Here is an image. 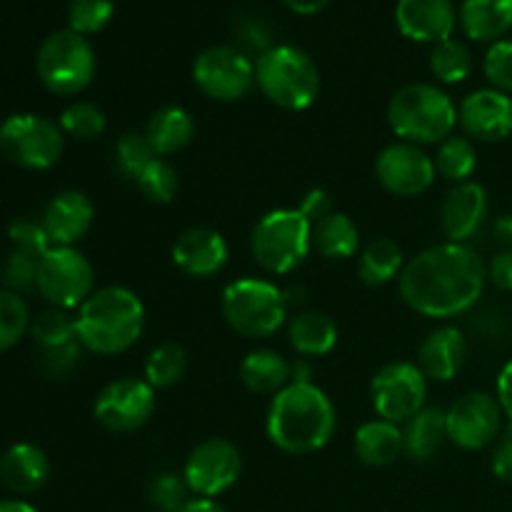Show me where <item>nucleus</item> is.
Returning a JSON list of instances; mask_svg holds the SVG:
<instances>
[{
    "instance_id": "33",
    "label": "nucleus",
    "mask_w": 512,
    "mask_h": 512,
    "mask_svg": "<svg viewBox=\"0 0 512 512\" xmlns=\"http://www.w3.org/2000/svg\"><path fill=\"white\" fill-rule=\"evenodd\" d=\"M188 370V353L178 343H163L145 358V380L155 390L178 385Z\"/></svg>"
},
{
    "instance_id": "36",
    "label": "nucleus",
    "mask_w": 512,
    "mask_h": 512,
    "mask_svg": "<svg viewBox=\"0 0 512 512\" xmlns=\"http://www.w3.org/2000/svg\"><path fill=\"white\" fill-rule=\"evenodd\" d=\"M30 310L23 295L0 288V353L15 348L30 330Z\"/></svg>"
},
{
    "instance_id": "38",
    "label": "nucleus",
    "mask_w": 512,
    "mask_h": 512,
    "mask_svg": "<svg viewBox=\"0 0 512 512\" xmlns=\"http://www.w3.org/2000/svg\"><path fill=\"white\" fill-rule=\"evenodd\" d=\"M30 335H33L35 343L40 345V350L58 348V345L78 340L75 318H70L68 310H60V308L43 310L38 318H33V323H30Z\"/></svg>"
},
{
    "instance_id": "35",
    "label": "nucleus",
    "mask_w": 512,
    "mask_h": 512,
    "mask_svg": "<svg viewBox=\"0 0 512 512\" xmlns=\"http://www.w3.org/2000/svg\"><path fill=\"white\" fill-rule=\"evenodd\" d=\"M60 130L65 133V138L80 140V143H88V140L100 138L105 133V113L95 103L88 100H78V103H70L68 108L60 113L58 118Z\"/></svg>"
},
{
    "instance_id": "11",
    "label": "nucleus",
    "mask_w": 512,
    "mask_h": 512,
    "mask_svg": "<svg viewBox=\"0 0 512 512\" xmlns=\"http://www.w3.org/2000/svg\"><path fill=\"white\" fill-rule=\"evenodd\" d=\"M193 80L210 100L238 103L255 88V60L233 45H213L195 58Z\"/></svg>"
},
{
    "instance_id": "22",
    "label": "nucleus",
    "mask_w": 512,
    "mask_h": 512,
    "mask_svg": "<svg viewBox=\"0 0 512 512\" xmlns=\"http://www.w3.org/2000/svg\"><path fill=\"white\" fill-rule=\"evenodd\" d=\"M468 360V340L455 325H440L418 348V368L435 383H450Z\"/></svg>"
},
{
    "instance_id": "43",
    "label": "nucleus",
    "mask_w": 512,
    "mask_h": 512,
    "mask_svg": "<svg viewBox=\"0 0 512 512\" xmlns=\"http://www.w3.org/2000/svg\"><path fill=\"white\" fill-rule=\"evenodd\" d=\"M8 238H10V245H13V250L30 255V258L35 260H40L50 248H53V243H50L48 233H45L40 220L15 218L13 223L8 225Z\"/></svg>"
},
{
    "instance_id": "40",
    "label": "nucleus",
    "mask_w": 512,
    "mask_h": 512,
    "mask_svg": "<svg viewBox=\"0 0 512 512\" xmlns=\"http://www.w3.org/2000/svg\"><path fill=\"white\" fill-rule=\"evenodd\" d=\"M113 13V0H70L68 25L70 30L88 38V35L100 33L110 23Z\"/></svg>"
},
{
    "instance_id": "8",
    "label": "nucleus",
    "mask_w": 512,
    "mask_h": 512,
    "mask_svg": "<svg viewBox=\"0 0 512 512\" xmlns=\"http://www.w3.org/2000/svg\"><path fill=\"white\" fill-rule=\"evenodd\" d=\"M95 68L98 60L90 40L70 28L48 35L35 58L40 83L55 95L83 93L93 83Z\"/></svg>"
},
{
    "instance_id": "17",
    "label": "nucleus",
    "mask_w": 512,
    "mask_h": 512,
    "mask_svg": "<svg viewBox=\"0 0 512 512\" xmlns=\"http://www.w3.org/2000/svg\"><path fill=\"white\" fill-rule=\"evenodd\" d=\"M458 125L473 143H503L512 135V95L495 88L475 90L460 103Z\"/></svg>"
},
{
    "instance_id": "14",
    "label": "nucleus",
    "mask_w": 512,
    "mask_h": 512,
    "mask_svg": "<svg viewBox=\"0 0 512 512\" xmlns=\"http://www.w3.org/2000/svg\"><path fill=\"white\" fill-rule=\"evenodd\" d=\"M155 403V388L148 380L118 378L100 390L93 413L110 433H135L153 418Z\"/></svg>"
},
{
    "instance_id": "37",
    "label": "nucleus",
    "mask_w": 512,
    "mask_h": 512,
    "mask_svg": "<svg viewBox=\"0 0 512 512\" xmlns=\"http://www.w3.org/2000/svg\"><path fill=\"white\" fill-rule=\"evenodd\" d=\"M155 158H158V155H155V150L150 148L148 138H145L143 133L120 135L118 143H115L113 148L115 168L120 170V175L133 180V183L140 178V173H143Z\"/></svg>"
},
{
    "instance_id": "10",
    "label": "nucleus",
    "mask_w": 512,
    "mask_h": 512,
    "mask_svg": "<svg viewBox=\"0 0 512 512\" xmlns=\"http://www.w3.org/2000/svg\"><path fill=\"white\" fill-rule=\"evenodd\" d=\"M38 293L53 308H80L95 293L93 265L78 248H50L38 260Z\"/></svg>"
},
{
    "instance_id": "12",
    "label": "nucleus",
    "mask_w": 512,
    "mask_h": 512,
    "mask_svg": "<svg viewBox=\"0 0 512 512\" xmlns=\"http://www.w3.org/2000/svg\"><path fill=\"white\" fill-rule=\"evenodd\" d=\"M370 400L378 418L403 425L425 408L428 378L418 363H388L370 380Z\"/></svg>"
},
{
    "instance_id": "45",
    "label": "nucleus",
    "mask_w": 512,
    "mask_h": 512,
    "mask_svg": "<svg viewBox=\"0 0 512 512\" xmlns=\"http://www.w3.org/2000/svg\"><path fill=\"white\" fill-rule=\"evenodd\" d=\"M80 350H83L80 340L58 345V348L40 350V370H43L45 378L50 380L68 378V375L80 365Z\"/></svg>"
},
{
    "instance_id": "26",
    "label": "nucleus",
    "mask_w": 512,
    "mask_h": 512,
    "mask_svg": "<svg viewBox=\"0 0 512 512\" xmlns=\"http://www.w3.org/2000/svg\"><path fill=\"white\" fill-rule=\"evenodd\" d=\"M353 445L360 463L370 465V468H385V465H393L400 455H405L403 428L383 418L360 425L355 430Z\"/></svg>"
},
{
    "instance_id": "25",
    "label": "nucleus",
    "mask_w": 512,
    "mask_h": 512,
    "mask_svg": "<svg viewBox=\"0 0 512 512\" xmlns=\"http://www.w3.org/2000/svg\"><path fill=\"white\" fill-rule=\"evenodd\" d=\"M143 135L158 158H168L188 148L190 140L195 138V120L180 105H163L150 115Z\"/></svg>"
},
{
    "instance_id": "3",
    "label": "nucleus",
    "mask_w": 512,
    "mask_h": 512,
    "mask_svg": "<svg viewBox=\"0 0 512 512\" xmlns=\"http://www.w3.org/2000/svg\"><path fill=\"white\" fill-rule=\"evenodd\" d=\"M75 330L85 350L98 355H120L133 348L145 330V305L123 285L100 288L75 315Z\"/></svg>"
},
{
    "instance_id": "29",
    "label": "nucleus",
    "mask_w": 512,
    "mask_h": 512,
    "mask_svg": "<svg viewBox=\"0 0 512 512\" xmlns=\"http://www.w3.org/2000/svg\"><path fill=\"white\" fill-rule=\"evenodd\" d=\"M240 380L255 395H278L293 383V365L268 348L253 350L240 363Z\"/></svg>"
},
{
    "instance_id": "28",
    "label": "nucleus",
    "mask_w": 512,
    "mask_h": 512,
    "mask_svg": "<svg viewBox=\"0 0 512 512\" xmlns=\"http://www.w3.org/2000/svg\"><path fill=\"white\" fill-rule=\"evenodd\" d=\"M290 345L303 358H323L330 355L338 345V325L330 315L320 310H300L290 320Z\"/></svg>"
},
{
    "instance_id": "32",
    "label": "nucleus",
    "mask_w": 512,
    "mask_h": 512,
    "mask_svg": "<svg viewBox=\"0 0 512 512\" xmlns=\"http://www.w3.org/2000/svg\"><path fill=\"white\" fill-rule=\"evenodd\" d=\"M433 160L440 178L460 185L473 178L475 168H478V150H475L473 140L465 135H450L438 145V155Z\"/></svg>"
},
{
    "instance_id": "24",
    "label": "nucleus",
    "mask_w": 512,
    "mask_h": 512,
    "mask_svg": "<svg viewBox=\"0 0 512 512\" xmlns=\"http://www.w3.org/2000/svg\"><path fill=\"white\" fill-rule=\"evenodd\" d=\"M458 23L470 40L498 43L512 30V0H463Z\"/></svg>"
},
{
    "instance_id": "15",
    "label": "nucleus",
    "mask_w": 512,
    "mask_h": 512,
    "mask_svg": "<svg viewBox=\"0 0 512 512\" xmlns=\"http://www.w3.org/2000/svg\"><path fill=\"white\" fill-rule=\"evenodd\" d=\"M448 440L463 450H483L500 438L505 413L498 398L488 393H465L445 410Z\"/></svg>"
},
{
    "instance_id": "46",
    "label": "nucleus",
    "mask_w": 512,
    "mask_h": 512,
    "mask_svg": "<svg viewBox=\"0 0 512 512\" xmlns=\"http://www.w3.org/2000/svg\"><path fill=\"white\" fill-rule=\"evenodd\" d=\"M238 38H240V43L245 45V48H243L245 55H248V50H253V53H258V58H260L265 50L273 48V45H270V30H268V25H265V20L260 18V15H258V18L240 20Z\"/></svg>"
},
{
    "instance_id": "47",
    "label": "nucleus",
    "mask_w": 512,
    "mask_h": 512,
    "mask_svg": "<svg viewBox=\"0 0 512 512\" xmlns=\"http://www.w3.org/2000/svg\"><path fill=\"white\" fill-rule=\"evenodd\" d=\"M493 473H495V478H498V480H503V483L512 485V423H510V420L505 423L500 438L495 440Z\"/></svg>"
},
{
    "instance_id": "13",
    "label": "nucleus",
    "mask_w": 512,
    "mask_h": 512,
    "mask_svg": "<svg viewBox=\"0 0 512 512\" xmlns=\"http://www.w3.org/2000/svg\"><path fill=\"white\" fill-rule=\"evenodd\" d=\"M243 473V455L238 445L223 438H208L190 450L183 465V478L195 498L215 500L233 488Z\"/></svg>"
},
{
    "instance_id": "49",
    "label": "nucleus",
    "mask_w": 512,
    "mask_h": 512,
    "mask_svg": "<svg viewBox=\"0 0 512 512\" xmlns=\"http://www.w3.org/2000/svg\"><path fill=\"white\" fill-rule=\"evenodd\" d=\"M488 283L498 290L512 293V250H500L488 263Z\"/></svg>"
},
{
    "instance_id": "27",
    "label": "nucleus",
    "mask_w": 512,
    "mask_h": 512,
    "mask_svg": "<svg viewBox=\"0 0 512 512\" xmlns=\"http://www.w3.org/2000/svg\"><path fill=\"white\" fill-rule=\"evenodd\" d=\"M445 443H448L445 410L423 408L408 423H403L405 458H410L413 463H430Z\"/></svg>"
},
{
    "instance_id": "52",
    "label": "nucleus",
    "mask_w": 512,
    "mask_h": 512,
    "mask_svg": "<svg viewBox=\"0 0 512 512\" xmlns=\"http://www.w3.org/2000/svg\"><path fill=\"white\" fill-rule=\"evenodd\" d=\"M493 235L503 250H512V215H500L493 225Z\"/></svg>"
},
{
    "instance_id": "34",
    "label": "nucleus",
    "mask_w": 512,
    "mask_h": 512,
    "mask_svg": "<svg viewBox=\"0 0 512 512\" xmlns=\"http://www.w3.org/2000/svg\"><path fill=\"white\" fill-rule=\"evenodd\" d=\"M430 70H433V75L440 83H463L470 75V70H473V53H470L465 43L448 38L443 40V43L433 45V53H430Z\"/></svg>"
},
{
    "instance_id": "44",
    "label": "nucleus",
    "mask_w": 512,
    "mask_h": 512,
    "mask_svg": "<svg viewBox=\"0 0 512 512\" xmlns=\"http://www.w3.org/2000/svg\"><path fill=\"white\" fill-rule=\"evenodd\" d=\"M485 78H488L490 88L500 90V93L512 95V40L503 38L493 43L485 53Z\"/></svg>"
},
{
    "instance_id": "16",
    "label": "nucleus",
    "mask_w": 512,
    "mask_h": 512,
    "mask_svg": "<svg viewBox=\"0 0 512 512\" xmlns=\"http://www.w3.org/2000/svg\"><path fill=\"white\" fill-rule=\"evenodd\" d=\"M375 175L390 195L418 198L425 190H430V185L438 178V170H435V160L420 145L398 140L378 155Z\"/></svg>"
},
{
    "instance_id": "9",
    "label": "nucleus",
    "mask_w": 512,
    "mask_h": 512,
    "mask_svg": "<svg viewBox=\"0 0 512 512\" xmlns=\"http://www.w3.org/2000/svg\"><path fill=\"white\" fill-rule=\"evenodd\" d=\"M65 133L55 120L35 113L10 115L0 123V153L23 170H48L63 158Z\"/></svg>"
},
{
    "instance_id": "31",
    "label": "nucleus",
    "mask_w": 512,
    "mask_h": 512,
    "mask_svg": "<svg viewBox=\"0 0 512 512\" xmlns=\"http://www.w3.org/2000/svg\"><path fill=\"white\" fill-rule=\"evenodd\" d=\"M313 248L328 260H348L360 248V230L345 213H330L313 225Z\"/></svg>"
},
{
    "instance_id": "19",
    "label": "nucleus",
    "mask_w": 512,
    "mask_h": 512,
    "mask_svg": "<svg viewBox=\"0 0 512 512\" xmlns=\"http://www.w3.org/2000/svg\"><path fill=\"white\" fill-rule=\"evenodd\" d=\"M45 233L53 248H75L95 223V205L80 190H63L43 210Z\"/></svg>"
},
{
    "instance_id": "50",
    "label": "nucleus",
    "mask_w": 512,
    "mask_h": 512,
    "mask_svg": "<svg viewBox=\"0 0 512 512\" xmlns=\"http://www.w3.org/2000/svg\"><path fill=\"white\" fill-rule=\"evenodd\" d=\"M495 398H498L500 408H503L505 420L512 423V360L503 365L498 375V383H495Z\"/></svg>"
},
{
    "instance_id": "5",
    "label": "nucleus",
    "mask_w": 512,
    "mask_h": 512,
    "mask_svg": "<svg viewBox=\"0 0 512 512\" xmlns=\"http://www.w3.org/2000/svg\"><path fill=\"white\" fill-rule=\"evenodd\" d=\"M255 85L278 108L300 113L320 93V70L305 50L273 45L255 60Z\"/></svg>"
},
{
    "instance_id": "42",
    "label": "nucleus",
    "mask_w": 512,
    "mask_h": 512,
    "mask_svg": "<svg viewBox=\"0 0 512 512\" xmlns=\"http://www.w3.org/2000/svg\"><path fill=\"white\" fill-rule=\"evenodd\" d=\"M0 285L15 295L38 290V260L13 250L0 268Z\"/></svg>"
},
{
    "instance_id": "6",
    "label": "nucleus",
    "mask_w": 512,
    "mask_h": 512,
    "mask_svg": "<svg viewBox=\"0 0 512 512\" xmlns=\"http://www.w3.org/2000/svg\"><path fill=\"white\" fill-rule=\"evenodd\" d=\"M283 288L265 278H240L225 285L220 298V313L238 335L250 340H265L283 328L288 318Z\"/></svg>"
},
{
    "instance_id": "21",
    "label": "nucleus",
    "mask_w": 512,
    "mask_h": 512,
    "mask_svg": "<svg viewBox=\"0 0 512 512\" xmlns=\"http://www.w3.org/2000/svg\"><path fill=\"white\" fill-rule=\"evenodd\" d=\"M230 248L223 235L213 228H190L175 240L173 263L190 278H213L228 265Z\"/></svg>"
},
{
    "instance_id": "30",
    "label": "nucleus",
    "mask_w": 512,
    "mask_h": 512,
    "mask_svg": "<svg viewBox=\"0 0 512 512\" xmlns=\"http://www.w3.org/2000/svg\"><path fill=\"white\" fill-rule=\"evenodd\" d=\"M403 268V250H400V245L395 240L375 238L373 243H368L360 250L358 275L370 288H380V285H388L390 280L400 278Z\"/></svg>"
},
{
    "instance_id": "1",
    "label": "nucleus",
    "mask_w": 512,
    "mask_h": 512,
    "mask_svg": "<svg viewBox=\"0 0 512 512\" xmlns=\"http://www.w3.org/2000/svg\"><path fill=\"white\" fill-rule=\"evenodd\" d=\"M400 298L410 310L435 320L468 313L488 285V263L470 245L440 243L405 263Z\"/></svg>"
},
{
    "instance_id": "23",
    "label": "nucleus",
    "mask_w": 512,
    "mask_h": 512,
    "mask_svg": "<svg viewBox=\"0 0 512 512\" xmlns=\"http://www.w3.org/2000/svg\"><path fill=\"white\" fill-rule=\"evenodd\" d=\"M50 478V460L33 443H15L0 458V480L15 495L38 493Z\"/></svg>"
},
{
    "instance_id": "4",
    "label": "nucleus",
    "mask_w": 512,
    "mask_h": 512,
    "mask_svg": "<svg viewBox=\"0 0 512 512\" xmlns=\"http://www.w3.org/2000/svg\"><path fill=\"white\" fill-rule=\"evenodd\" d=\"M388 125L405 143L440 145L455 135L458 105L438 85L410 83L390 98Z\"/></svg>"
},
{
    "instance_id": "48",
    "label": "nucleus",
    "mask_w": 512,
    "mask_h": 512,
    "mask_svg": "<svg viewBox=\"0 0 512 512\" xmlns=\"http://www.w3.org/2000/svg\"><path fill=\"white\" fill-rule=\"evenodd\" d=\"M298 210L310 220V225L320 223V220L328 218L330 213H335L333 200H330V195L320 188H313L310 193H305V198L300 200Z\"/></svg>"
},
{
    "instance_id": "2",
    "label": "nucleus",
    "mask_w": 512,
    "mask_h": 512,
    "mask_svg": "<svg viewBox=\"0 0 512 512\" xmlns=\"http://www.w3.org/2000/svg\"><path fill=\"white\" fill-rule=\"evenodd\" d=\"M335 405L315 383H290L273 395L265 418V433L288 455H310L323 450L335 435Z\"/></svg>"
},
{
    "instance_id": "7",
    "label": "nucleus",
    "mask_w": 512,
    "mask_h": 512,
    "mask_svg": "<svg viewBox=\"0 0 512 512\" xmlns=\"http://www.w3.org/2000/svg\"><path fill=\"white\" fill-rule=\"evenodd\" d=\"M313 250V225L298 208H280L263 215L250 235L255 263L270 275H288Z\"/></svg>"
},
{
    "instance_id": "54",
    "label": "nucleus",
    "mask_w": 512,
    "mask_h": 512,
    "mask_svg": "<svg viewBox=\"0 0 512 512\" xmlns=\"http://www.w3.org/2000/svg\"><path fill=\"white\" fill-rule=\"evenodd\" d=\"M0 512H38L25 500H0Z\"/></svg>"
},
{
    "instance_id": "41",
    "label": "nucleus",
    "mask_w": 512,
    "mask_h": 512,
    "mask_svg": "<svg viewBox=\"0 0 512 512\" xmlns=\"http://www.w3.org/2000/svg\"><path fill=\"white\" fill-rule=\"evenodd\" d=\"M188 485L185 478L178 473H160L155 475V480L150 483L148 500L150 508L155 512H183L188 500Z\"/></svg>"
},
{
    "instance_id": "51",
    "label": "nucleus",
    "mask_w": 512,
    "mask_h": 512,
    "mask_svg": "<svg viewBox=\"0 0 512 512\" xmlns=\"http://www.w3.org/2000/svg\"><path fill=\"white\" fill-rule=\"evenodd\" d=\"M283 5L298 15H315L323 8H328L330 0H283Z\"/></svg>"
},
{
    "instance_id": "39",
    "label": "nucleus",
    "mask_w": 512,
    "mask_h": 512,
    "mask_svg": "<svg viewBox=\"0 0 512 512\" xmlns=\"http://www.w3.org/2000/svg\"><path fill=\"white\" fill-rule=\"evenodd\" d=\"M140 193L150 200V203H173V198L178 195V173H175L173 165L163 158H155L148 168L140 173V178L135 180Z\"/></svg>"
},
{
    "instance_id": "20",
    "label": "nucleus",
    "mask_w": 512,
    "mask_h": 512,
    "mask_svg": "<svg viewBox=\"0 0 512 512\" xmlns=\"http://www.w3.org/2000/svg\"><path fill=\"white\" fill-rule=\"evenodd\" d=\"M395 23L405 38L438 45L453 38L458 10L453 0H398Z\"/></svg>"
},
{
    "instance_id": "53",
    "label": "nucleus",
    "mask_w": 512,
    "mask_h": 512,
    "mask_svg": "<svg viewBox=\"0 0 512 512\" xmlns=\"http://www.w3.org/2000/svg\"><path fill=\"white\" fill-rule=\"evenodd\" d=\"M183 512H228V510L210 498H193L188 505H185Z\"/></svg>"
},
{
    "instance_id": "18",
    "label": "nucleus",
    "mask_w": 512,
    "mask_h": 512,
    "mask_svg": "<svg viewBox=\"0 0 512 512\" xmlns=\"http://www.w3.org/2000/svg\"><path fill=\"white\" fill-rule=\"evenodd\" d=\"M490 213L488 193L480 183H460L445 195L440 208V228H443L448 243L468 245L480 233Z\"/></svg>"
}]
</instances>
